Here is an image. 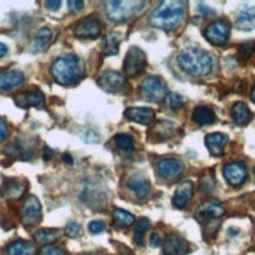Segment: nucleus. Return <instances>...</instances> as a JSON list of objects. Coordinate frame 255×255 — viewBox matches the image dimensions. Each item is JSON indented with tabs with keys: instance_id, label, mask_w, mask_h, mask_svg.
Here are the masks:
<instances>
[{
	"instance_id": "nucleus-11",
	"label": "nucleus",
	"mask_w": 255,
	"mask_h": 255,
	"mask_svg": "<svg viewBox=\"0 0 255 255\" xmlns=\"http://www.w3.org/2000/svg\"><path fill=\"white\" fill-rule=\"evenodd\" d=\"M224 205L218 202V201H205L199 205L197 212H196V218L199 223L207 224L212 223V221H218L221 216L224 215Z\"/></svg>"
},
{
	"instance_id": "nucleus-47",
	"label": "nucleus",
	"mask_w": 255,
	"mask_h": 255,
	"mask_svg": "<svg viewBox=\"0 0 255 255\" xmlns=\"http://www.w3.org/2000/svg\"><path fill=\"white\" fill-rule=\"evenodd\" d=\"M251 99H252V102L255 104V86H254V90H252V93H251Z\"/></svg>"
},
{
	"instance_id": "nucleus-46",
	"label": "nucleus",
	"mask_w": 255,
	"mask_h": 255,
	"mask_svg": "<svg viewBox=\"0 0 255 255\" xmlns=\"http://www.w3.org/2000/svg\"><path fill=\"white\" fill-rule=\"evenodd\" d=\"M64 161L68 163V164H72V157L69 153H64Z\"/></svg>"
},
{
	"instance_id": "nucleus-4",
	"label": "nucleus",
	"mask_w": 255,
	"mask_h": 255,
	"mask_svg": "<svg viewBox=\"0 0 255 255\" xmlns=\"http://www.w3.org/2000/svg\"><path fill=\"white\" fill-rule=\"evenodd\" d=\"M144 2H127V0H118V2H108L105 5V11L110 20L124 22L133 17L142 9Z\"/></svg>"
},
{
	"instance_id": "nucleus-29",
	"label": "nucleus",
	"mask_w": 255,
	"mask_h": 255,
	"mask_svg": "<svg viewBox=\"0 0 255 255\" xmlns=\"http://www.w3.org/2000/svg\"><path fill=\"white\" fill-rule=\"evenodd\" d=\"M119 44H121V33L118 31L110 33L102 42V52L105 55H116L119 52Z\"/></svg>"
},
{
	"instance_id": "nucleus-41",
	"label": "nucleus",
	"mask_w": 255,
	"mask_h": 255,
	"mask_svg": "<svg viewBox=\"0 0 255 255\" xmlns=\"http://www.w3.org/2000/svg\"><path fill=\"white\" fill-rule=\"evenodd\" d=\"M68 5H69V9L71 11H80L85 6V3L83 2H79V0H69Z\"/></svg>"
},
{
	"instance_id": "nucleus-12",
	"label": "nucleus",
	"mask_w": 255,
	"mask_h": 255,
	"mask_svg": "<svg viewBox=\"0 0 255 255\" xmlns=\"http://www.w3.org/2000/svg\"><path fill=\"white\" fill-rule=\"evenodd\" d=\"M183 169H185V164L179 158L166 157L157 163V172L163 177V179H168V180L177 179V177L183 172Z\"/></svg>"
},
{
	"instance_id": "nucleus-27",
	"label": "nucleus",
	"mask_w": 255,
	"mask_h": 255,
	"mask_svg": "<svg viewBox=\"0 0 255 255\" xmlns=\"http://www.w3.org/2000/svg\"><path fill=\"white\" fill-rule=\"evenodd\" d=\"M33 152H35V144L22 142L20 139L14 141L6 149V153H11V155H14V157H19V158H30Z\"/></svg>"
},
{
	"instance_id": "nucleus-21",
	"label": "nucleus",
	"mask_w": 255,
	"mask_h": 255,
	"mask_svg": "<svg viewBox=\"0 0 255 255\" xmlns=\"http://www.w3.org/2000/svg\"><path fill=\"white\" fill-rule=\"evenodd\" d=\"M205 144L210 153L215 155V157H219V155H223L224 152V147L227 144V136L224 133H210V135L205 136Z\"/></svg>"
},
{
	"instance_id": "nucleus-2",
	"label": "nucleus",
	"mask_w": 255,
	"mask_h": 255,
	"mask_svg": "<svg viewBox=\"0 0 255 255\" xmlns=\"http://www.w3.org/2000/svg\"><path fill=\"white\" fill-rule=\"evenodd\" d=\"M50 74L53 80L60 85H74L80 82L85 74L83 63L75 55H64L57 58L50 66Z\"/></svg>"
},
{
	"instance_id": "nucleus-3",
	"label": "nucleus",
	"mask_w": 255,
	"mask_h": 255,
	"mask_svg": "<svg viewBox=\"0 0 255 255\" xmlns=\"http://www.w3.org/2000/svg\"><path fill=\"white\" fill-rule=\"evenodd\" d=\"M177 61L186 74L193 77H205L213 69V57L202 49H185Z\"/></svg>"
},
{
	"instance_id": "nucleus-39",
	"label": "nucleus",
	"mask_w": 255,
	"mask_h": 255,
	"mask_svg": "<svg viewBox=\"0 0 255 255\" xmlns=\"http://www.w3.org/2000/svg\"><path fill=\"white\" fill-rule=\"evenodd\" d=\"M255 47V44L254 42H245V44H241V47H240V52H241V57L243 58H249L251 57V53Z\"/></svg>"
},
{
	"instance_id": "nucleus-34",
	"label": "nucleus",
	"mask_w": 255,
	"mask_h": 255,
	"mask_svg": "<svg viewBox=\"0 0 255 255\" xmlns=\"http://www.w3.org/2000/svg\"><path fill=\"white\" fill-rule=\"evenodd\" d=\"M115 144H116V147L123 152H131L133 150V139H131V136L126 135V133H119V135H116Z\"/></svg>"
},
{
	"instance_id": "nucleus-44",
	"label": "nucleus",
	"mask_w": 255,
	"mask_h": 255,
	"mask_svg": "<svg viewBox=\"0 0 255 255\" xmlns=\"http://www.w3.org/2000/svg\"><path fill=\"white\" fill-rule=\"evenodd\" d=\"M6 53H8V47H6V44L0 42V58L6 57Z\"/></svg>"
},
{
	"instance_id": "nucleus-14",
	"label": "nucleus",
	"mask_w": 255,
	"mask_h": 255,
	"mask_svg": "<svg viewBox=\"0 0 255 255\" xmlns=\"http://www.w3.org/2000/svg\"><path fill=\"white\" fill-rule=\"evenodd\" d=\"M127 186L133 191V194L139 199V201L146 199L150 193V182L147 180V177L142 175L141 172H135L133 175H130L128 180H127Z\"/></svg>"
},
{
	"instance_id": "nucleus-13",
	"label": "nucleus",
	"mask_w": 255,
	"mask_h": 255,
	"mask_svg": "<svg viewBox=\"0 0 255 255\" xmlns=\"http://www.w3.org/2000/svg\"><path fill=\"white\" fill-rule=\"evenodd\" d=\"M224 177L226 180L232 185V186H240L243 185V182L246 180L248 177V169H246V164L241 163V161H232L227 163L224 166Z\"/></svg>"
},
{
	"instance_id": "nucleus-37",
	"label": "nucleus",
	"mask_w": 255,
	"mask_h": 255,
	"mask_svg": "<svg viewBox=\"0 0 255 255\" xmlns=\"http://www.w3.org/2000/svg\"><path fill=\"white\" fill-rule=\"evenodd\" d=\"M41 255H68V254L57 246H44V249L41 251Z\"/></svg>"
},
{
	"instance_id": "nucleus-8",
	"label": "nucleus",
	"mask_w": 255,
	"mask_h": 255,
	"mask_svg": "<svg viewBox=\"0 0 255 255\" xmlns=\"http://www.w3.org/2000/svg\"><path fill=\"white\" fill-rule=\"evenodd\" d=\"M72 30H74V35L80 39H96L101 36L102 24L97 17L88 16V17L77 22Z\"/></svg>"
},
{
	"instance_id": "nucleus-16",
	"label": "nucleus",
	"mask_w": 255,
	"mask_h": 255,
	"mask_svg": "<svg viewBox=\"0 0 255 255\" xmlns=\"http://www.w3.org/2000/svg\"><path fill=\"white\" fill-rule=\"evenodd\" d=\"M235 25L237 28L243 31H249L255 28V8L254 6H243L235 19Z\"/></svg>"
},
{
	"instance_id": "nucleus-18",
	"label": "nucleus",
	"mask_w": 255,
	"mask_h": 255,
	"mask_svg": "<svg viewBox=\"0 0 255 255\" xmlns=\"http://www.w3.org/2000/svg\"><path fill=\"white\" fill-rule=\"evenodd\" d=\"M14 101L22 108H28V107L42 108L46 99H44V94L41 91H28V93H20Z\"/></svg>"
},
{
	"instance_id": "nucleus-9",
	"label": "nucleus",
	"mask_w": 255,
	"mask_h": 255,
	"mask_svg": "<svg viewBox=\"0 0 255 255\" xmlns=\"http://www.w3.org/2000/svg\"><path fill=\"white\" fill-rule=\"evenodd\" d=\"M147 64L146 53H144L139 47H131L124 60V72L130 77H136L144 71Z\"/></svg>"
},
{
	"instance_id": "nucleus-1",
	"label": "nucleus",
	"mask_w": 255,
	"mask_h": 255,
	"mask_svg": "<svg viewBox=\"0 0 255 255\" xmlns=\"http://www.w3.org/2000/svg\"><path fill=\"white\" fill-rule=\"evenodd\" d=\"M186 13V3L180 0L161 2L149 16V24L155 28L172 31L182 25Z\"/></svg>"
},
{
	"instance_id": "nucleus-26",
	"label": "nucleus",
	"mask_w": 255,
	"mask_h": 255,
	"mask_svg": "<svg viewBox=\"0 0 255 255\" xmlns=\"http://www.w3.org/2000/svg\"><path fill=\"white\" fill-rule=\"evenodd\" d=\"M191 118L197 126H210L216 121V115L210 107H196Z\"/></svg>"
},
{
	"instance_id": "nucleus-48",
	"label": "nucleus",
	"mask_w": 255,
	"mask_h": 255,
	"mask_svg": "<svg viewBox=\"0 0 255 255\" xmlns=\"http://www.w3.org/2000/svg\"><path fill=\"white\" fill-rule=\"evenodd\" d=\"M254 174H255V166H254Z\"/></svg>"
},
{
	"instance_id": "nucleus-30",
	"label": "nucleus",
	"mask_w": 255,
	"mask_h": 255,
	"mask_svg": "<svg viewBox=\"0 0 255 255\" xmlns=\"http://www.w3.org/2000/svg\"><path fill=\"white\" fill-rule=\"evenodd\" d=\"M33 237H35V241L38 243V245L49 246V245H52L53 241H57L58 232L52 230V229H42V230H36Z\"/></svg>"
},
{
	"instance_id": "nucleus-38",
	"label": "nucleus",
	"mask_w": 255,
	"mask_h": 255,
	"mask_svg": "<svg viewBox=\"0 0 255 255\" xmlns=\"http://www.w3.org/2000/svg\"><path fill=\"white\" fill-rule=\"evenodd\" d=\"M202 188H204V191H212L213 188H215V179H213V174L210 172L207 174L204 179H202Z\"/></svg>"
},
{
	"instance_id": "nucleus-45",
	"label": "nucleus",
	"mask_w": 255,
	"mask_h": 255,
	"mask_svg": "<svg viewBox=\"0 0 255 255\" xmlns=\"http://www.w3.org/2000/svg\"><path fill=\"white\" fill-rule=\"evenodd\" d=\"M53 155V150H50L49 147H46V150H44V160H50Z\"/></svg>"
},
{
	"instance_id": "nucleus-36",
	"label": "nucleus",
	"mask_w": 255,
	"mask_h": 255,
	"mask_svg": "<svg viewBox=\"0 0 255 255\" xmlns=\"http://www.w3.org/2000/svg\"><path fill=\"white\" fill-rule=\"evenodd\" d=\"M105 227H107V224L104 221H91V223L88 224V230H90L91 234H102Z\"/></svg>"
},
{
	"instance_id": "nucleus-5",
	"label": "nucleus",
	"mask_w": 255,
	"mask_h": 255,
	"mask_svg": "<svg viewBox=\"0 0 255 255\" xmlns=\"http://www.w3.org/2000/svg\"><path fill=\"white\" fill-rule=\"evenodd\" d=\"M141 96L149 102H160L166 97V83L157 75H149L139 86Z\"/></svg>"
},
{
	"instance_id": "nucleus-35",
	"label": "nucleus",
	"mask_w": 255,
	"mask_h": 255,
	"mask_svg": "<svg viewBox=\"0 0 255 255\" xmlns=\"http://www.w3.org/2000/svg\"><path fill=\"white\" fill-rule=\"evenodd\" d=\"M80 232H82V227H80L79 223H75V221H69L68 226H66V229H64V234L68 235L69 238L79 237V235H80Z\"/></svg>"
},
{
	"instance_id": "nucleus-7",
	"label": "nucleus",
	"mask_w": 255,
	"mask_h": 255,
	"mask_svg": "<svg viewBox=\"0 0 255 255\" xmlns=\"http://www.w3.org/2000/svg\"><path fill=\"white\" fill-rule=\"evenodd\" d=\"M204 36L213 46H224L230 36V24L224 19H218L205 28Z\"/></svg>"
},
{
	"instance_id": "nucleus-32",
	"label": "nucleus",
	"mask_w": 255,
	"mask_h": 255,
	"mask_svg": "<svg viewBox=\"0 0 255 255\" xmlns=\"http://www.w3.org/2000/svg\"><path fill=\"white\" fill-rule=\"evenodd\" d=\"M149 226H150V223H149V219H146V218H141V219H138L136 223H135V232H133V241H135L138 246H142V245H144L142 237H144V234H146V230L149 229Z\"/></svg>"
},
{
	"instance_id": "nucleus-25",
	"label": "nucleus",
	"mask_w": 255,
	"mask_h": 255,
	"mask_svg": "<svg viewBox=\"0 0 255 255\" xmlns=\"http://www.w3.org/2000/svg\"><path fill=\"white\" fill-rule=\"evenodd\" d=\"M232 119L235 121L237 126L243 127V126H246V124L251 123L252 113H251V110L248 108L246 104L237 102V104H234V107H232Z\"/></svg>"
},
{
	"instance_id": "nucleus-23",
	"label": "nucleus",
	"mask_w": 255,
	"mask_h": 255,
	"mask_svg": "<svg viewBox=\"0 0 255 255\" xmlns=\"http://www.w3.org/2000/svg\"><path fill=\"white\" fill-rule=\"evenodd\" d=\"M105 197V193L101 191V186L97 183H90L88 182L85 185V190L82 193V201L88 205H99L102 202V199Z\"/></svg>"
},
{
	"instance_id": "nucleus-28",
	"label": "nucleus",
	"mask_w": 255,
	"mask_h": 255,
	"mask_svg": "<svg viewBox=\"0 0 255 255\" xmlns=\"http://www.w3.org/2000/svg\"><path fill=\"white\" fill-rule=\"evenodd\" d=\"M35 246L24 240H16L6 248V255H35Z\"/></svg>"
},
{
	"instance_id": "nucleus-20",
	"label": "nucleus",
	"mask_w": 255,
	"mask_h": 255,
	"mask_svg": "<svg viewBox=\"0 0 255 255\" xmlns=\"http://www.w3.org/2000/svg\"><path fill=\"white\" fill-rule=\"evenodd\" d=\"M164 255H186L188 254V245L186 241L177 235H171L164 241Z\"/></svg>"
},
{
	"instance_id": "nucleus-6",
	"label": "nucleus",
	"mask_w": 255,
	"mask_h": 255,
	"mask_svg": "<svg viewBox=\"0 0 255 255\" xmlns=\"http://www.w3.org/2000/svg\"><path fill=\"white\" fill-rule=\"evenodd\" d=\"M99 86L102 90L108 91V93H115V94H124L128 91V86H127V80L123 74H119L116 71H107L104 72L101 77L97 79Z\"/></svg>"
},
{
	"instance_id": "nucleus-40",
	"label": "nucleus",
	"mask_w": 255,
	"mask_h": 255,
	"mask_svg": "<svg viewBox=\"0 0 255 255\" xmlns=\"http://www.w3.org/2000/svg\"><path fill=\"white\" fill-rule=\"evenodd\" d=\"M8 135V126L3 119H0V142H2Z\"/></svg>"
},
{
	"instance_id": "nucleus-10",
	"label": "nucleus",
	"mask_w": 255,
	"mask_h": 255,
	"mask_svg": "<svg viewBox=\"0 0 255 255\" xmlns=\"http://www.w3.org/2000/svg\"><path fill=\"white\" fill-rule=\"evenodd\" d=\"M42 210L36 196H28L20 208V219L25 226H35L41 221Z\"/></svg>"
},
{
	"instance_id": "nucleus-42",
	"label": "nucleus",
	"mask_w": 255,
	"mask_h": 255,
	"mask_svg": "<svg viewBox=\"0 0 255 255\" xmlns=\"http://www.w3.org/2000/svg\"><path fill=\"white\" fill-rule=\"evenodd\" d=\"M163 243H161V238H160V235L158 234H152L150 235V246L152 248H158V246H161Z\"/></svg>"
},
{
	"instance_id": "nucleus-31",
	"label": "nucleus",
	"mask_w": 255,
	"mask_h": 255,
	"mask_svg": "<svg viewBox=\"0 0 255 255\" xmlns=\"http://www.w3.org/2000/svg\"><path fill=\"white\" fill-rule=\"evenodd\" d=\"M113 221L118 227H130L133 224V221H135V218H133L131 213L126 212V210L116 208L113 212Z\"/></svg>"
},
{
	"instance_id": "nucleus-15",
	"label": "nucleus",
	"mask_w": 255,
	"mask_h": 255,
	"mask_svg": "<svg viewBox=\"0 0 255 255\" xmlns=\"http://www.w3.org/2000/svg\"><path fill=\"white\" fill-rule=\"evenodd\" d=\"M193 191H194L193 182H190V180L182 182L179 186H177L175 194H174V199H172L174 207H175V208H185V207H186V204L191 201Z\"/></svg>"
},
{
	"instance_id": "nucleus-24",
	"label": "nucleus",
	"mask_w": 255,
	"mask_h": 255,
	"mask_svg": "<svg viewBox=\"0 0 255 255\" xmlns=\"http://www.w3.org/2000/svg\"><path fill=\"white\" fill-rule=\"evenodd\" d=\"M52 39V30L44 27V28H39L35 36L31 39V44H30V52H41L47 47V44L50 42Z\"/></svg>"
},
{
	"instance_id": "nucleus-22",
	"label": "nucleus",
	"mask_w": 255,
	"mask_h": 255,
	"mask_svg": "<svg viewBox=\"0 0 255 255\" xmlns=\"http://www.w3.org/2000/svg\"><path fill=\"white\" fill-rule=\"evenodd\" d=\"M25 190H27V183L9 179V180H5L2 185V196L5 199H11V201H13V199H19L25 193Z\"/></svg>"
},
{
	"instance_id": "nucleus-17",
	"label": "nucleus",
	"mask_w": 255,
	"mask_h": 255,
	"mask_svg": "<svg viewBox=\"0 0 255 255\" xmlns=\"http://www.w3.org/2000/svg\"><path fill=\"white\" fill-rule=\"evenodd\" d=\"M24 82V74L20 71H3L0 72V93L2 91H11L22 85Z\"/></svg>"
},
{
	"instance_id": "nucleus-43",
	"label": "nucleus",
	"mask_w": 255,
	"mask_h": 255,
	"mask_svg": "<svg viewBox=\"0 0 255 255\" xmlns=\"http://www.w3.org/2000/svg\"><path fill=\"white\" fill-rule=\"evenodd\" d=\"M60 5H61L60 0H55V2H52V0H47V2H46V6H47L49 9H58Z\"/></svg>"
},
{
	"instance_id": "nucleus-19",
	"label": "nucleus",
	"mask_w": 255,
	"mask_h": 255,
	"mask_svg": "<svg viewBox=\"0 0 255 255\" xmlns=\"http://www.w3.org/2000/svg\"><path fill=\"white\" fill-rule=\"evenodd\" d=\"M126 118L130 121H135L138 124L149 126L152 121L155 119V112L150 108H142V107H135L128 108L126 112Z\"/></svg>"
},
{
	"instance_id": "nucleus-33",
	"label": "nucleus",
	"mask_w": 255,
	"mask_h": 255,
	"mask_svg": "<svg viewBox=\"0 0 255 255\" xmlns=\"http://www.w3.org/2000/svg\"><path fill=\"white\" fill-rule=\"evenodd\" d=\"M185 102V99L180 94H175V93H168L164 97V105L168 107V110L171 112H177Z\"/></svg>"
}]
</instances>
